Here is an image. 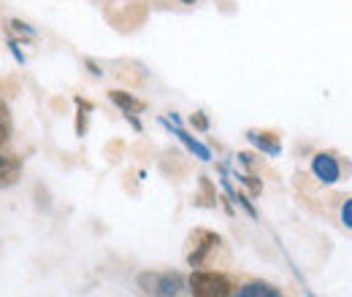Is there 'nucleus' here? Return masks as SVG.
<instances>
[{
  "label": "nucleus",
  "mask_w": 352,
  "mask_h": 297,
  "mask_svg": "<svg viewBox=\"0 0 352 297\" xmlns=\"http://www.w3.org/2000/svg\"><path fill=\"white\" fill-rule=\"evenodd\" d=\"M342 224H344L347 230H352V198L342 206Z\"/></svg>",
  "instance_id": "nucleus-9"
},
{
  "label": "nucleus",
  "mask_w": 352,
  "mask_h": 297,
  "mask_svg": "<svg viewBox=\"0 0 352 297\" xmlns=\"http://www.w3.org/2000/svg\"><path fill=\"white\" fill-rule=\"evenodd\" d=\"M0 125H8V108H6V103H0Z\"/></svg>",
  "instance_id": "nucleus-12"
},
{
  "label": "nucleus",
  "mask_w": 352,
  "mask_h": 297,
  "mask_svg": "<svg viewBox=\"0 0 352 297\" xmlns=\"http://www.w3.org/2000/svg\"><path fill=\"white\" fill-rule=\"evenodd\" d=\"M141 284L146 292H155V295H179L182 292V278L176 273H163V276H141Z\"/></svg>",
  "instance_id": "nucleus-2"
},
{
  "label": "nucleus",
  "mask_w": 352,
  "mask_h": 297,
  "mask_svg": "<svg viewBox=\"0 0 352 297\" xmlns=\"http://www.w3.org/2000/svg\"><path fill=\"white\" fill-rule=\"evenodd\" d=\"M239 178H241V181H244V184L252 189V195H261V189H263V184H261V181H255L252 176H239Z\"/></svg>",
  "instance_id": "nucleus-10"
},
{
  "label": "nucleus",
  "mask_w": 352,
  "mask_h": 297,
  "mask_svg": "<svg viewBox=\"0 0 352 297\" xmlns=\"http://www.w3.org/2000/svg\"><path fill=\"white\" fill-rule=\"evenodd\" d=\"M217 243H220V238H217L214 233H209V230H195V233H192V246H195V249L190 252L187 262H190L192 268H201L206 254H209Z\"/></svg>",
  "instance_id": "nucleus-3"
},
{
  "label": "nucleus",
  "mask_w": 352,
  "mask_h": 297,
  "mask_svg": "<svg viewBox=\"0 0 352 297\" xmlns=\"http://www.w3.org/2000/svg\"><path fill=\"white\" fill-rule=\"evenodd\" d=\"M182 3H195V0H182Z\"/></svg>",
  "instance_id": "nucleus-13"
},
{
  "label": "nucleus",
  "mask_w": 352,
  "mask_h": 297,
  "mask_svg": "<svg viewBox=\"0 0 352 297\" xmlns=\"http://www.w3.org/2000/svg\"><path fill=\"white\" fill-rule=\"evenodd\" d=\"M239 295H241V297H279L282 292H279L276 287H271V284L252 281V284H244V287L239 289Z\"/></svg>",
  "instance_id": "nucleus-8"
},
{
  "label": "nucleus",
  "mask_w": 352,
  "mask_h": 297,
  "mask_svg": "<svg viewBox=\"0 0 352 297\" xmlns=\"http://www.w3.org/2000/svg\"><path fill=\"white\" fill-rule=\"evenodd\" d=\"M190 292L195 297H228L233 295V281L222 273H212V270H195L187 281Z\"/></svg>",
  "instance_id": "nucleus-1"
},
{
  "label": "nucleus",
  "mask_w": 352,
  "mask_h": 297,
  "mask_svg": "<svg viewBox=\"0 0 352 297\" xmlns=\"http://www.w3.org/2000/svg\"><path fill=\"white\" fill-rule=\"evenodd\" d=\"M190 122H192V125H195L198 130H206V128H209V122H206V117H204V114H195V117H192Z\"/></svg>",
  "instance_id": "nucleus-11"
},
{
  "label": "nucleus",
  "mask_w": 352,
  "mask_h": 297,
  "mask_svg": "<svg viewBox=\"0 0 352 297\" xmlns=\"http://www.w3.org/2000/svg\"><path fill=\"white\" fill-rule=\"evenodd\" d=\"M247 138H250L261 152H265V154H279V149H282L274 132H255V130H252V132H247Z\"/></svg>",
  "instance_id": "nucleus-7"
},
{
  "label": "nucleus",
  "mask_w": 352,
  "mask_h": 297,
  "mask_svg": "<svg viewBox=\"0 0 352 297\" xmlns=\"http://www.w3.org/2000/svg\"><path fill=\"white\" fill-rule=\"evenodd\" d=\"M109 97L125 111V114H141L144 111V103L141 100H135L133 95H128V92H122V89H111L109 92Z\"/></svg>",
  "instance_id": "nucleus-6"
},
{
  "label": "nucleus",
  "mask_w": 352,
  "mask_h": 297,
  "mask_svg": "<svg viewBox=\"0 0 352 297\" xmlns=\"http://www.w3.org/2000/svg\"><path fill=\"white\" fill-rule=\"evenodd\" d=\"M19 160L16 157H8V154H0V189H6V187H11V184H16V178H19Z\"/></svg>",
  "instance_id": "nucleus-5"
},
{
  "label": "nucleus",
  "mask_w": 352,
  "mask_h": 297,
  "mask_svg": "<svg viewBox=\"0 0 352 297\" xmlns=\"http://www.w3.org/2000/svg\"><path fill=\"white\" fill-rule=\"evenodd\" d=\"M311 173H314L322 184H336V181L342 178V168H339L336 157H333V154H325V152H320V154L311 157Z\"/></svg>",
  "instance_id": "nucleus-4"
}]
</instances>
